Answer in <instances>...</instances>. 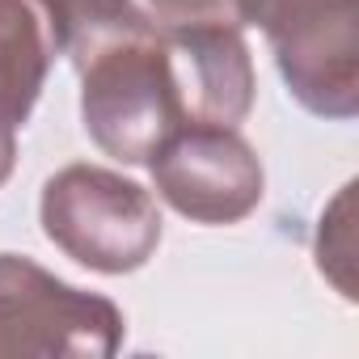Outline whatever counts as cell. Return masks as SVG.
Returning a JSON list of instances; mask_svg holds the SVG:
<instances>
[{
	"mask_svg": "<svg viewBox=\"0 0 359 359\" xmlns=\"http://www.w3.org/2000/svg\"><path fill=\"white\" fill-rule=\"evenodd\" d=\"M148 169L156 195L191 224H237L266 191V169L237 127H177Z\"/></svg>",
	"mask_w": 359,
	"mask_h": 359,
	"instance_id": "5b68a950",
	"label": "cell"
},
{
	"mask_svg": "<svg viewBox=\"0 0 359 359\" xmlns=\"http://www.w3.org/2000/svg\"><path fill=\"white\" fill-rule=\"evenodd\" d=\"M317 266L321 275L346 296L355 300V245H351V182L338 191V199L321 212V229H317Z\"/></svg>",
	"mask_w": 359,
	"mask_h": 359,
	"instance_id": "9c48e42d",
	"label": "cell"
},
{
	"mask_svg": "<svg viewBox=\"0 0 359 359\" xmlns=\"http://www.w3.org/2000/svg\"><path fill=\"white\" fill-rule=\"evenodd\" d=\"M156 30H182V26H233L245 30L241 0H148Z\"/></svg>",
	"mask_w": 359,
	"mask_h": 359,
	"instance_id": "30bf717a",
	"label": "cell"
},
{
	"mask_svg": "<svg viewBox=\"0 0 359 359\" xmlns=\"http://www.w3.org/2000/svg\"><path fill=\"white\" fill-rule=\"evenodd\" d=\"M39 220L60 254L97 275L140 271L165 237L156 199L102 165H64L51 173L39 199Z\"/></svg>",
	"mask_w": 359,
	"mask_h": 359,
	"instance_id": "6da1fadb",
	"label": "cell"
},
{
	"mask_svg": "<svg viewBox=\"0 0 359 359\" xmlns=\"http://www.w3.org/2000/svg\"><path fill=\"white\" fill-rule=\"evenodd\" d=\"M13 165H18V123L0 106V187L13 177Z\"/></svg>",
	"mask_w": 359,
	"mask_h": 359,
	"instance_id": "8fae6325",
	"label": "cell"
},
{
	"mask_svg": "<svg viewBox=\"0 0 359 359\" xmlns=\"http://www.w3.org/2000/svg\"><path fill=\"white\" fill-rule=\"evenodd\" d=\"M81 123L123 165H148L177 127H187L161 30L118 43L81 68Z\"/></svg>",
	"mask_w": 359,
	"mask_h": 359,
	"instance_id": "277c9868",
	"label": "cell"
},
{
	"mask_svg": "<svg viewBox=\"0 0 359 359\" xmlns=\"http://www.w3.org/2000/svg\"><path fill=\"white\" fill-rule=\"evenodd\" d=\"M55 55L64 43L47 0H0V106L18 127L43 97Z\"/></svg>",
	"mask_w": 359,
	"mask_h": 359,
	"instance_id": "52a82bcc",
	"label": "cell"
},
{
	"mask_svg": "<svg viewBox=\"0 0 359 359\" xmlns=\"http://www.w3.org/2000/svg\"><path fill=\"white\" fill-rule=\"evenodd\" d=\"M47 9L60 26L64 55L76 64V72L102 51L156 30V22L135 0H47Z\"/></svg>",
	"mask_w": 359,
	"mask_h": 359,
	"instance_id": "ba28073f",
	"label": "cell"
},
{
	"mask_svg": "<svg viewBox=\"0 0 359 359\" xmlns=\"http://www.w3.org/2000/svg\"><path fill=\"white\" fill-rule=\"evenodd\" d=\"M187 127H237L254 106V60L233 26L161 30Z\"/></svg>",
	"mask_w": 359,
	"mask_h": 359,
	"instance_id": "8992f818",
	"label": "cell"
},
{
	"mask_svg": "<svg viewBox=\"0 0 359 359\" xmlns=\"http://www.w3.org/2000/svg\"><path fill=\"white\" fill-rule=\"evenodd\" d=\"M127 338L123 309L55 279L22 254H0V359H110Z\"/></svg>",
	"mask_w": 359,
	"mask_h": 359,
	"instance_id": "3957f363",
	"label": "cell"
},
{
	"mask_svg": "<svg viewBox=\"0 0 359 359\" xmlns=\"http://www.w3.org/2000/svg\"><path fill=\"white\" fill-rule=\"evenodd\" d=\"M245 26H262L287 93L321 118L359 110V5L355 0H241Z\"/></svg>",
	"mask_w": 359,
	"mask_h": 359,
	"instance_id": "7a4b0ae2",
	"label": "cell"
}]
</instances>
